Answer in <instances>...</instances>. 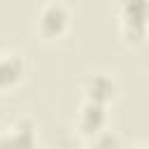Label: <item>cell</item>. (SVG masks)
<instances>
[{"mask_svg": "<svg viewBox=\"0 0 149 149\" xmlns=\"http://www.w3.org/2000/svg\"><path fill=\"white\" fill-rule=\"evenodd\" d=\"M116 14L123 35L140 40L149 33V0H116Z\"/></svg>", "mask_w": 149, "mask_h": 149, "instance_id": "cell-1", "label": "cell"}, {"mask_svg": "<svg viewBox=\"0 0 149 149\" xmlns=\"http://www.w3.org/2000/svg\"><path fill=\"white\" fill-rule=\"evenodd\" d=\"M84 93H86V100L105 105L109 98L116 95V81L107 72H95L84 81Z\"/></svg>", "mask_w": 149, "mask_h": 149, "instance_id": "cell-2", "label": "cell"}, {"mask_svg": "<svg viewBox=\"0 0 149 149\" xmlns=\"http://www.w3.org/2000/svg\"><path fill=\"white\" fill-rule=\"evenodd\" d=\"M68 19H70V16H68V9H65L61 2H49V5L42 7L37 23H40V30H42L44 35L54 37V35H61V33L65 30Z\"/></svg>", "mask_w": 149, "mask_h": 149, "instance_id": "cell-3", "label": "cell"}, {"mask_svg": "<svg viewBox=\"0 0 149 149\" xmlns=\"http://www.w3.org/2000/svg\"><path fill=\"white\" fill-rule=\"evenodd\" d=\"M105 121H107V114H105V105L100 102H93V100H84L81 107H79V114H77V123L84 133H91V135H98L105 130Z\"/></svg>", "mask_w": 149, "mask_h": 149, "instance_id": "cell-4", "label": "cell"}, {"mask_svg": "<svg viewBox=\"0 0 149 149\" xmlns=\"http://www.w3.org/2000/svg\"><path fill=\"white\" fill-rule=\"evenodd\" d=\"M33 123L19 121L14 123L2 137H0V149H33L35 147V133Z\"/></svg>", "mask_w": 149, "mask_h": 149, "instance_id": "cell-5", "label": "cell"}, {"mask_svg": "<svg viewBox=\"0 0 149 149\" xmlns=\"http://www.w3.org/2000/svg\"><path fill=\"white\" fill-rule=\"evenodd\" d=\"M23 74V58L12 51H0V88L14 86Z\"/></svg>", "mask_w": 149, "mask_h": 149, "instance_id": "cell-6", "label": "cell"}, {"mask_svg": "<svg viewBox=\"0 0 149 149\" xmlns=\"http://www.w3.org/2000/svg\"><path fill=\"white\" fill-rule=\"evenodd\" d=\"M93 137H95V149H119V137L109 130H102Z\"/></svg>", "mask_w": 149, "mask_h": 149, "instance_id": "cell-7", "label": "cell"}, {"mask_svg": "<svg viewBox=\"0 0 149 149\" xmlns=\"http://www.w3.org/2000/svg\"><path fill=\"white\" fill-rule=\"evenodd\" d=\"M135 149H149V147H135Z\"/></svg>", "mask_w": 149, "mask_h": 149, "instance_id": "cell-8", "label": "cell"}, {"mask_svg": "<svg viewBox=\"0 0 149 149\" xmlns=\"http://www.w3.org/2000/svg\"><path fill=\"white\" fill-rule=\"evenodd\" d=\"M147 35H149V33H147Z\"/></svg>", "mask_w": 149, "mask_h": 149, "instance_id": "cell-9", "label": "cell"}]
</instances>
